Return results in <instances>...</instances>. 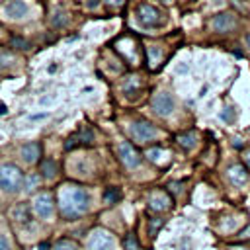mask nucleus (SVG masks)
<instances>
[{
	"label": "nucleus",
	"instance_id": "obj_1",
	"mask_svg": "<svg viewBox=\"0 0 250 250\" xmlns=\"http://www.w3.org/2000/svg\"><path fill=\"white\" fill-rule=\"evenodd\" d=\"M90 207V193L72 182H66L59 189V211L66 221L80 219Z\"/></svg>",
	"mask_w": 250,
	"mask_h": 250
},
{
	"label": "nucleus",
	"instance_id": "obj_2",
	"mask_svg": "<svg viewBox=\"0 0 250 250\" xmlns=\"http://www.w3.org/2000/svg\"><path fill=\"white\" fill-rule=\"evenodd\" d=\"M21 186H23V172L20 170V166L12 162L0 164V189L6 193H16Z\"/></svg>",
	"mask_w": 250,
	"mask_h": 250
},
{
	"label": "nucleus",
	"instance_id": "obj_3",
	"mask_svg": "<svg viewBox=\"0 0 250 250\" xmlns=\"http://www.w3.org/2000/svg\"><path fill=\"white\" fill-rule=\"evenodd\" d=\"M88 250H117V240L107 229H94L88 236Z\"/></svg>",
	"mask_w": 250,
	"mask_h": 250
},
{
	"label": "nucleus",
	"instance_id": "obj_4",
	"mask_svg": "<svg viewBox=\"0 0 250 250\" xmlns=\"http://www.w3.org/2000/svg\"><path fill=\"white\" fill-rule=\"evenodd\" d=\"M33 213L43 219V221H51L55 217V199H53V193L51 191H41L33 197Z\"/></svg>",
	"mask_w": 250,
	"mask_h": 250
},
{
	"label": "nucleus",
	"instance_id": "obj_5",
	"mask_svg": "<svg viewBox=\"0 0 250 250\" xmlns=\"http://www.w3.org/2000/svg\"><path fill=\"white\" fill-rule=\"evenodd\" d=\"M150 105H152V111L156 115H160V117H168L174 111V107H176L174 98H172L170 92H158V94H154L152 100H150Z\"/></svg>",
	"mask_w": 250,
	"mask_h": 250
},
{
	"label": "nucleus",
	"instance_id": "obj_6",
	"mask_svg": "<svg viewBox=\"0 0 250 250\" xmlns=\"http://www.w3.org/2000/svg\"><path fill=\"white\" fill-rule=\"evenodd\" d=\"M137 18L145 27H156L162 23V12L150 4H141L137 8Z\"/></svg>",
	"mask_w": 250,
	"mask_h": 250
},
{
	"label": "nucleus",
	"instance_id": "obj_7",
	"mask_svg": "<svg viewBox=\"0 0 250 250\" xmlns=\"http://www.w3.org/2000/svg\"><path fill=\"white\" fill-rule=\"evenodd\" d=\"M156 135H158L156 127H154L152 123H148V121H135V123L131 125V137H133L137 143H141V145L152 141Z\"/></svg>",
	"mask_w": 250,
	"mask_h": 250
},
{
	"label": "nucleus",
	"instance_id": "obj_8",
	"mask_svg": "<svg viewBox=\"0 0 250 250\" xmlns=\"http://www.w3.org/2000/svg\"><path fill=\"white\" fill-rule=\"evenodd\" d=\"M117 154H119V160L125 164V168H137L141 164V154L135 150V146L127 141H121L119 146H117Z\"/></svg>",
	"mask_w": 250,
	"mask_h": 250
},
{
	"label": "nucleus",
	"instance_id": "obj_9",
	"mask_svg": "<svg viewBox=\"0 0 250 250\" xmlns=\"http://www.w3.org/2000/svg\"><path fill=\"white\" fill-rule=\"evenodd\" d=\"M238 25V20L232 12H221L211 20V27L219 33H229Z\"/></svg>",
	"mask_w": 250,
	"mask_h": 250
},
{
	"label": "nucleus",
	"instance_id": "obj_10",
	"mask_svg": "<svg viewBox=\"0 0 250 250\" xmlns=\"http://www.w3.org/2000/svg\"><path fill=\"white\" fill-rule=\"evenodd\" d=\"M227 178H229V182H230L232 186L242 188V186L248 184V180H250V172H248V168H246L244 164L236 162V164L229 166V170H227Z\"/></svg>",
	"mask_w": 250,
	"mask_h": 250
},
{
	"label": "nucleus",
	"instance_id": "obj_11",
	"mask_svg": "<svg viewBox=\"0 0 250 250\" xmlns=\"http://www.w3.org/2000/svg\"><path fill=\"white\" fill-rule=\"evenodd\" d=\"M148 207H150L152 211H156V213L168 211V209L172 207V197H170L166 191H162V189H154V191H150V195H148Z\"/></svg>",
	"mask_w": 250,
	"mask_h": 250
},
{
	"label": "nucleus",
	"instance_id": "obj_12",
	"mask_svg": "<svg viewBox=\"0 0 250 250\" xmlns=\"http://www.w3.org/2000/svg\"><path fill=\"white\" fill-rule=\"evenodd\" d=\"M10 217H12V221L18 225V227H27V225H31V207L27 205V203H18V205H14L12 209H10Z\"/></svg>",
	"mask_w": 250,
	"mask_h": 250
},
{
	"label": "nucleus",
	"instance_id": "obj_13",
	"mask_svg": "<svg viewBox=\"0 0 250 250\" xmlns=\"http://www.w3.org/2000/svg\"><path fill=\"white\" fill-rule=\"evenodd\" d=\"M29 12V6L25 4V0H8L4 4V14L10 20H23Z\"/></svg>",
	"mask_w": 250,
	"mask_h": 250
},
{
	"label": "nucleus",
	"instance_id": "obj_14",
	"mask_svg": "<svg viewBox=\"0 0 250 250\" xmlns=\"http://www.w3.org/2000/svg\"><path fill=\"white\" fill-rule=\"evenodd\" d=\"M39 156H41V146H39V143H27V145L21 146V158H23L27 164L39 162Z\"/></svg>",
	"mask_w": 250,
	"mask_h": 250
},
{
	"label": "nucleus",
	"instance_id": "obj_15",
	"mask_svg": "<svg viewBox=\"0 0 250 250\" xmlns=\"http://www.w3.org/2000/svg\"><path fill=\"white\" fill-rule=\"evenodd\" d=\"M57 172H59V166H57V162L53 158H47V160L41 162V174H43V178L53 180L57 176Z\"/></svg>",
	"mask_w": 250,
	"mask_h": 250
},
{
	"label": "nucleus",
	"instance_id": "obj_16",
	"mask_svg": "<svg viewBox=\"0 0 250 250\" xmlns=\"http://www.w3.org/2000/svg\"><path fill=\"white\" fill-rule=\"evenodd\" d=\"M176 141H178V145H180V146H184L186 150H189V148H193V146H195V133H193V131L182 133V135H178V137H176Z\"/></svg>",
	"mask_w": 250,
	"mask_h": 250
},
{
	"label": "nucleus",
	"instance_id": "obj_17",
	"mask_svg": "<svg viewBox=\"0 0 250 250\" xmlns=\"http://www.w3.org/2000/svg\"><path fill=\"white\" fill-rule=\"evenodd\" d=\"M119 199H121V191H119V188H107V189L104 191V201H105V203L115 205Z\"/></svg>",
	"mask_w": 250,
	"mask_h": 250
},
{
	"label": "nucleus",
	"instance_id": "obj_18",
	"mask_svg": "<svg viewBox=\"0 0 250 250\" xmlns=\"http://www.w3.org/2000/svg\"><path fill=\"white\" fill-rule=\"evenodd\" d=\"M53 250H80V246H78V242H74L72 238H61V240L53 246Z\"/></svg>",
	"mask_w": 250,
	"mask_h": 250
},
{
	"label": "nucleus",
	"instance_id": "obj_19",
	"mask_svg": "<svg viewBox=\"0 0 250 250\" xmlns=\"http://www.w3.org/2000/svg\"><path fill=\"white\" fill-rule=\"evenodd\" d=\"M23 182H25V193H31L33 189H37V186H39V176L37 174H29V176H25L23 178Z\"/></svg>",
	"mask_w": 250,
	"mask_h": 250
},
{
	"label": "nucleus",
	"instance_id": "obj_20",
	"mask_svg": "<svg viewBox=\"0 0 250 250\" xmlns=\"http://www.w3.org/2000/svg\"><path fill=\"white\" fill-rule=\"evenodd\" d=\"M139 78L137 76H129V78H125V82H123V92L125 94H133L137 88H139Z\"/></svg>",
	"mask_w": 250,
	"mask_h": 250
},
{
	"label": "nucleus",
	"instance_id": "obj_21",
	"mask_svg": "<svg viewBox=\"0 0 250 250\" xmlns=\"http://www.w3.org/2000/svg\"><path fill=\"white\" fill-rule=\"evenodd\" d=\"M146 55H148V62H150V66H154V64L160 61V57H162V53H160L158 47H146Z\"/></svg>",
	"mask_w": 250,
	"mask_h": 250
},
{
	"label": "nucleus",
	"instance_id": "obj_22",
	"mask_svg": "<svg viewBox=\"0 0 250 250\" xmlns=\"http://www.w3.org/2000/svg\"><path fill=\"white\" fill-rule=\"evenodd\" d=\"M145 156H146L148 160H152V162H160V160H162V156H164V150L154 146V148H148Z\"/></svg>",
	"mask_w": 250,
	"mask_h": 250
},
{
	"label": "nucleus",
	"instance_id": "obj_23",
	"mask_svg": "<svg viewBox=\"0 0 250 250\" xmlns=\"http://www.w3.org/2000/svg\"><path fill=\"white\" fill-rule=\"evenodd\" d=\"M123 248H125V250H141V246H139L135 234H127V236H125V240H123Z\"/></svg>",
	"mask_w": 250,
	"mask_h": 250
},
{
	"label": "nucleus",
	"instance_id": "obj_24",
	"mask_svg": "<svg viewBox=\"0 0 250 250\" xmlns=\"http://www.w3.org/2000/svg\"><path fill=\"white\" fill-rule=\"evenodd\" d=\"M164 225V219H158V217H154V219H150V225H148V232L150 234H156L158 232V229Z\"/></svg>",
	"mask_w": 250,
	"mask_h": 250
},
{
	"label": "nucleus",
	"instance_id": "obj_25",
	"mask_svg": "<svg viewBox=\"0 0 250 250\" xmlns=\"http://www.w3.org/2000/svg\"><path fill=\"white\" fill-rule=\"evenodd\" d=\"M12 64H14V57L6 55V53H0V68H8Z\"/></svg>",
	"mask_w": 250,
	"mask_h": 250
},
{
	"label": "nucleus",
	"instance_id": "obj_26",
	"mask_svg": "<svg viewBox=\"0 0 250 250\" xmlns=\"http://www.w3.org/2000/svg\"><path fill=\"white\" fill-rule=\"evenodd\" d=\"M12 45L18 47V49H29V47H31V45H29L25 39H21V37H14V39H12Z\"/></svg>",
	"mask_w": 250,
	"mask_h": 250
},
{
	"label": "nucleus",
	"instance_id": "obj_27",
	"mask_svg": "<svg viewBox=\"0 0 250 250\" xmlns=\"http://www.w3.org/2000/svg\"><path fill=\"white\" fill-rule=\"evenodd\" d=\"M221 119H223V121H232V119H234V109H232V107H225V109L221 111Z\"/></svg>",
	"mask_w": 250,
	"mask_h": 250
},
{
	"label": "nucleus",
	"instance_id": "obj_28",
	"mask_svg": "<svg viewBox=\"0 0 250 250\" xmlns=\"http://www.w3.org/2000/svg\"><path fill=\"white\" fill-rule=\"evenodd\" d=\"M0 250H12V246H10L8 238H6V234H2V232H0Z\"/></svg>",
	"mask_w": 250,
	"mask_h": 250
},
{
	"label": "nucleus",
	"instance_id": "obj_29",
	"mask_svg": "<svg viewBox=\"0 0 250 250\" xmlns=\"http://www.w3.org/2000/svg\"><path fill=\"white\" fill-rule=\"evenodd\" d=\"M107 6H111V8H119L121 4H123V0H104Z\"/></svg>",
	"mask_w": 250,
	"mask_h": 250
},
{
	"label": "nucleus",
	"instance_id": "obj_30",
	"mask_svg": "<svg viewBox=\"0 0 250 250\" xmlns=\"http://www.w3.org/2000/svg\"><path fill=\"white\" fill-rule=\"evenodd\" d=\"M244 162L250 166V150H246V152H244Z\"/></svg>",
	"mask_w": 250,
	"mask_h": 250
},
{
	"label": "nucleus",
	"instance_id": "obj_31",
	"mask_svg": "<svg viewBox=\"0 0 250 250\" xmlns=\"http://www.w3.org/2000/svg\"><path fill=\"white\" fill-rule=\"evenodd\" d=\"M39 248H41V250H49V244L43 242V244H39Z\"/></svg>",
	"mask_w": 250,
	"mask_h": 250
},
{
	"label": "nucleus",
	"instance_id": "obj_32",
	"mask_svg": "<svg viewBox=\"0 0 250 250\" xmlns=\"http://www.w3.org/2000/svg\"><path fill=\"white\" fill-rule=\"evenodd\" d=\"M0 113H6V105L4 104H0Z\"/></svg>",
	"mask_w": 250,
	"mask_h": 250
},
{
	"label": "nucleus",
	"instance_id": "obj_33",
	"mask_svg": "<svg viewBox=\"0 0 250 250\" xmlns=\"http://www.w3.org/2000/svg\"><path fill=\"white\" fill-rule=\"evenodd\" d=\"M160 2H164V4H172L174 0H160Z\"/></svg>",
	"mask_w": 250,
	"mask_h": 250
},
{
	"label": "nucleus",
	"instance_id": "obj_34",
	"mask_svg": "<svg viewBox=\"0 0 250 250\" xmlns=\"http://www.w3.org/2000/svg\"><path fill=\"white\" fill-rule=\"evenodd\" d=\"M246 43H248V47H250V35H248V37H246Z\"/></svg>",
	"mask_w": 250,
	"mask_h": 250
},
{
	"label": "nucleus",
	"instance_id": "obj_35",
	"mask_svg": "<svg viewBox=\"0 0 250 250\" xmlns=\"http://www.w3.org/2000/svg\"><path fill=\"white\" fill-rule=\"evenodd\" d=\"M230 250H246V248H230Z\"/></svg>",
	"mask_w": 250,
	"mask_h": 250
}]
</instances>
